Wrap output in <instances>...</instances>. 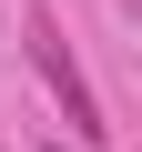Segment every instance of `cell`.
Masks as SVG:
<instances>
[{
	"label": "cell",
	"mask_w": 142,
	"mask_h": 152,
	"mask_svg": "<svg viewBox=\"0 0 142 152\" xmlns=\"http://www.w3.org/2000/svg\"><path fill=\"white\" fill-rule=\"evenodd\" d=\"M31 61H41V81H51V102H61L71 142H112V122H102V102H91V81H81V61H71V41H61V20H51V10H31Z\"/></svg>",
	"instance_id": "1"
},
{
	"label": "cell",
	"mask_w": 142,
	"mask_h": 152,
	"mask_svg": "<svg viewBox=\"0 0 142 152\" xmlns=\"http://www.w3.org/2000/svg\"><path fill=\"white\" fill-rule=\"evenodd\" d=\"M51 152H61V142H51Z\"/></svg>",
	"instance_id": "2"
}]
</instances>
